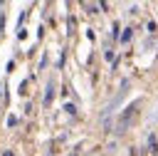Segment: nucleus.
<instances>
[{"mask_svg": "<svg viewBox=\"0 0 158 156\" xmlns=\"http://www.w3.org/2000/svg\"><path fill=\"white\" fill-rule=\"evenodd\" d=\"M2 156H12V151H5V154H2Z\"/></svg>", "mask_w": 158, "mask_h": 156, "instance_id": "20e7f679", "label": "nucleus"}, {"mask_svg": "<svg viewBox=\"0 0 158 156\" xmlns=\"http://www.w3.org/2000/svg\"><path fill=\"white\" fill-rule=\"evenodd\" d=\"M64 111H67V114H77V106H74V104H64Z\"/></svg>", "mask_w": 158, "mask_h": 156, "instance_id": "f03ea898", "label": "nucleus"}, {"mask_svg": "<svg viewBox=\"0 0 158 156\" xmlns=\"http://www.w3.org/2000/svg\"><path fill=\"white\" fill-rule=\"evenodd\" d=\"M49 102H52V84H49V87H47V94H44V106H47V104H49Z\"/></svg>", "mask_w": 158, "mask_h": 156, "instance_id": "f257e3e1", "label": "nucleus"}, {"mask_svg": "<svg viewBox=\"0 0 158 156\" xmlns=\"http://www.w3.org/2000/svg\"><path fill=\"white\" fill-rule=\"evenodd\" d=\"M121 40H123V42H128V40H131V30H123V35H121Z\"/></svg>", "mask_w": 158, "mask_h": 156, "instance_id": "7ed1b4c3", "label": "nucleus"}]
</instances>
